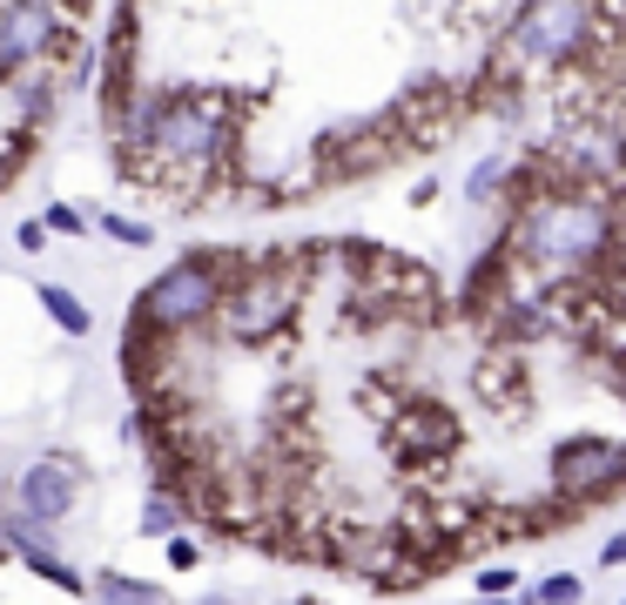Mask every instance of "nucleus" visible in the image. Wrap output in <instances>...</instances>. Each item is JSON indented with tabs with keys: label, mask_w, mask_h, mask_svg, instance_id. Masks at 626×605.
<instances>
[{
	"label": "nucleus",
	"mask_w": 626,
	"mask_h": 605,
	"mask_svg": "<svg viewBox=\"0 0 626 605\" xmlns=\"http://www.w3.org/2000/svg\"><path fill=\"white\" fill-rule=\"evenodd\" d=\"M573 592H579V585H573L566 572H559V579H545V585H539V598H573Z\"/></svg>",
	"instance_id": "20e7f679"
},
{
	"label": "nucleus",
	"mask_w": 626,
	"mask_h": 605,
	"mask_svg": "<svg viewBox=\"0 0 626 605\" xmlns=\"http://www.w3.org/2000/svg\"><path fill=\"white\" fill-rule=\"evenodd\" d=\"M41 303H48V316L61 323V330H74V337H82V330H88V310H82V303H74V297L61 290V282H48V290H41Z\"/></svg>",
	"instance_id": "7ed1b4c3"
},
{
	"label": "nucleus",
	"mask_w": 626,
	"mask_h": 605,
	"mask_svg": "<svg viewBox=\"0 0 626 605\" xmlns=\"http://www.w3.org/2000/svg\"><path fill=\"white\" fill-rule=\"evenodd\" d=\"M216 282H222V256H189L182 269H169V276L135 303L129 330H142V337H169V330H182V323H195V316L216 303Z\"/></svg>",
	"instance_id": "f257e3e1"
},
{
	"label": "nucleus",
	"mask_w": 626,
	"mask_h": 605,
	"mask_svg": "<svg viewBox=\"0 0 626 605\" xmlns=\"http://www.w3.org/2000/svg\"><path fill=\"white\" fill-rule=\"evenodd\" d=\"M21 505H27L34 518H61V511L74 505V464H34V471L21 477Z\"/></svg>",
	"instance_id": "f03ea898"
},
{
	"label": "nucleus",
	"mask_w": 626,
	"mask_h": 605,
	"mask_svg": "<svg viewBox=\"0 0 626 605\" xmlns=\"http://www.w3.org/2000/svg\"><path fill=\"white\" fill-rule=\"evenodd\" d=\"M108 229L122 235V242H148V229H135V222H122V216H108Z\"/></svg>",
	"instance_id": "39448f33"
}]
</instances>
